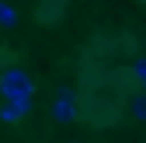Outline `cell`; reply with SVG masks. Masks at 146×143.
<instances>
[{
	"label": "cell",
	"instance_id": "cell-13",
	"mask_svg": "<svg viewBox=\"0 0 146 143\" xmlns=\"http://www.w3.org/2000/svg\"><path fill=\"white\" fill-rule=\"evenodd\" d=\"M143 143H146V140H143Z\"/></svg>",
	"mask_w": 146,
	"mask_h": 143
},
{
	"label": "cell",
	"instance_id": "cell-11",
	"mask_svg": "<svg viewBox=\"0 0 146 143\" xmlns=\"http://www.w3.org/2000/svg\"><path fill=\"white\" fill-rule=\"evenodd\" d=\"M139 4H146V0H139Z\"/></svg>",
	"mask_w": 146,
	"mask_h": 143
},
{
	"label": "cell",
	"instance_id": "cell-5",
	"mask_svg": "<svg viewBox=\"0 0 146 143\" xmlns=\"http://www.w3.org/2000/svg\"><path fill=\"white\" fill-rule=\"evenodd\" d=\"M125 74H129V80H132L136 87H146V56H136Z\"/></svg>",
	"mask_w": 146,
	"mask_h": 143
},
{
	"label": "cell",
	"instance_id": "cell-4",
	"mask_svg": "<svg viewBox=\"0 0 146 143\" xmlns=\"http://www.w3.org/2000/svg\"><path fill=\"white\" fill-rule=\"evenodd\" d=\"M125 115H129L132 122H146V94L143 91H132L129 98H125Z\"/></svg>",
	"mask_w": 146,
	"mask_h": 143
},
{
	"label": "cell",
	"instance_id": "cell-7",
	"mask_svg": "<svg viewBox=\"0 0 146 143\" xmlns=\"http://www.w3.org/2000/svg\"><path fill=\"white\" fill-rule=\"evenodd\" d=\"M21 119H25L21 108H14V105H0V122H4V126H17Z\"/></svg>",
	"mask_w": 146,
	"mask_h": 143
},
{
	"label": "cell",
	"instance_id": "cell-9",
	"mask_svg": "<svg viewBox=\"0 0 146 143\" xmlns=\"http://www.w3.org/2000/svg\"><path fill=\"white\" fill-rule=\"evenodd\" d=\"M21 4H35V0H21Z\"/></svg>",
	"mask_w": 146,
	"mask_h": 143
},
{
	"label": "cell",
	"instance_id": "cell-12",
	"mask_svg": "<svg viewBox=\"0 0 146 143\" xmlns=\"http://www.w3.org/2000/svg\"><path fill=\"white\" fill-rule=\"evenodd\" d=\"M73 143H77V140H73Z\"/></svg>",
	"mask_w": 146,
	"mask_h": 143
},
{
	"label": "cell",
	"instance_id": "cell-10",
	"mask_svg": "<svg viewBox=\"0 0 146 143\" xmlns=\"http://www.w3.org/2000/svg\"><path fill=\"white\" fill-rule=\"evenodd\" d=\"M139 91H143V94H146V87H139Z\"/></svg>",
	"mask_w": 146,
	"mask_h": 143
},
{
	"label": "cell",
	"instance_id": "cell-2",
	"mask_svg": "<svg viewBox=\"0 0 146 143\" xmlns=\"http://www.w3.org/2000/svg\"><path fill=\"white\" fill-rule=\"evenodd\" d=\"M49 115L56 119V122H77V115H80L77 91H70V87H56V91H52V101H49Z\"/></svg>",
	"mask_w": 146,
	"mask_h": 143
},
{
	"label": "cell",
	"instance_id": "cell-6",
	"mask_svg": "<svg viewBox=\"0 0 146 143\" xmlns=\"http://www.w3.org/2000/svg\"><path fill=\"white\" fill-rule=\"evenodd\" d=\"M17 11H14V4H7V0H0V28H17Z\"/></svg>",
	"mask_w": 146,
	"mask_h": 143
},
{
	"label": "cell",
	"instance_id": "cell-1",
	"mask_svg": "<svg viewBox=\"0 0 146 143\" xmlns=\"http://www.w3.org/2000/svg\"><path fill=\"white\" fill-rule=\"evenodd\" d=\"M0 94H4V105H14V108H21L28 115L31 98H35V84L21 66H4L0 70Z\"/></svg>",
	"mask_w": 146,
	"mask_h": 143
},
{
	"label": "cell",
	"instance_id": "cell-8",
	"mask_svg": "<svg viewBox=\"0 0 146 143\" xmlns=\"http://www.w3.org/2000/svg\"><path fill=\"white\" fill-rule=\"evenodd\" d=\"M143 56H146V39H143Z\"/></svg>",
	"mask_w": 146,
	"mask_h": 143
},
{
	"label": "cell",
	"instance_id": "cell-3",
	"mask_svg": "<svg viewBox=\"0 0 146 143\" xmlns=\"http://www.w3.org/2000/svg\"><path fill=\"white\" fill-rule=\"evenodd\" d=\"M66 17V0H35V21L42 28H52Z\"/></svg>",
	"mask_w": 146,
	"mask_h": 143
}]
</instances>
